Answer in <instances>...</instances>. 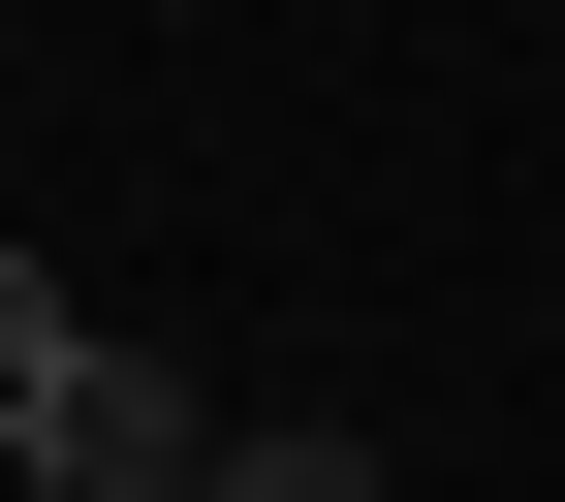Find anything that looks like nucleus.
Returning <instances> with one entry per match:
<instances>
[{"label": "nucleus", "instance_id": "1", "mask_svg": "<svg viewBox=\"0 0 565 502\" xmlns=\"http://www.w3.org/2000/svg\"><path fill=\"white\" fill-rule=\"evenodd\" d=\"M0 440H32V502H189V471H221V440H189V377H158V345H126V314L63 345V377L0 408Z\"/></svg>", "mask_w": 565, "mask_h": 502}, {"label": "nucleus", "instance_id": "2", "mask_svg": "<svg viewBox=\"0 0 565 502\" xmlns=\"http://www.w3.org/2000/svg\"><path fill=\"white\" fill-rule=\"evenodd\" d=\"M189 502H377V440H221Z\"/></svg>", "mask_w": 565, "mask_h": 502}, {"label": "nucleus", "instance_id": "3", "mask_svg": "<svg viewBox=\"0 0 565 502\" xmlns=\"http://www.w3.org/2000/svg\"><path fill=\"white\" fill-rule=\"evenodd\" d=\"M63 345H95V314H63V282H32V252H0V408H32V377H63Z\"/></svg>", "mask_w": 565, "mask_h": 502}]
</instances>
